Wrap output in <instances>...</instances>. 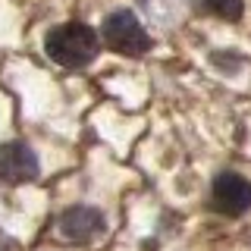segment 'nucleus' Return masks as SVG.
Wrapping results in <instances>:
<instances>
[{"instance_id": "obj_1", "label": "nucleus", "mask_w": 251, "mask_h": 251, "mask_svg": "<svg viewBox=\"0 0 251 251\" xmlns=\"http://www.w3.org/2000/svg\"><path fill=\"white\" fill-rule=\"evenodd\" d=\"M44 50L57 66L66 69H82L98 57L100 50V38L98 31L85 22H63V25L50 28L44 38Z\"/></svg>"}, {"instance_id": "obj_6", "label": "nucleus", "mask_w": 251, "mask_h": 251, "mask_svg": "<svg viewBox=\"0 0 251 251\" xmlns=\"http://www.w3.org/2000/svg\"><path fill=\"white\" fill-rule=\"evenodd\" d=\"M201 13H210L217 19H226V22H239L242 13H245V3L242 0H195Z\"/></svg>"}, {"instance_id": "obj_5", "label": "nucleus", "mask_w": 251, "mask_h": 251, "mask_svg": "<svg viewBox=\"0 0 251 251\" xmlns=\"http://www.w3.org/2000/svg\"><path fill=\"white\" fill-rule=\"evenodd\" d=\"M60 232L66 235L69 242H91L104 232V214L94 210V207H85V204L69 207V210H63V217H60Z\"/></svg>"}, {"instance_id": "obj_2", "label": "nucleus", "mask_w": 251, "mask_h": 251, "mask_svg": "<svg viewBox=\"0 0 251 251\" xmlns=\"http://www.w3.org/2000/svg\"><path fill=\"white\" fill-rule=\"evenodd\" d=\"M100 38H104V44L110 47V50L123 53V57H141V53L151 50L148 31L141 28L138 16L129 13V10L110 13L104 19V25H100Z\"/></svg>"}, {"instance_id": "obj_4", "label": "nucleus", "mask_w": 251, "mask_h": 251, "mask_svg": "<svg viewBox=\"0 0 251 251\" xmlns=\"http://www.w3.org/2000/svg\"><path fill=\"white\" fill-rule=\"evenodd\" d=\"M35 176H38V157L28 145H22V141L0 145V182L19 185V182H31Z\"/></svg>"}, {"instance_id": "obj_3", "label": "nucleus", "mask_w": 251, "mask_h": 251, "mask_svg": "<svg viewBox=\"0 0 251 251\" xmlns=\"http://www.w3.org/2000/svg\"><path fill=\"white\" fill-rule=\"evenodd\" d=\"M214 207L226 217H242L245 210H251V182L239 173H220L210 188Z\"/></svg>"}]
</instances>
